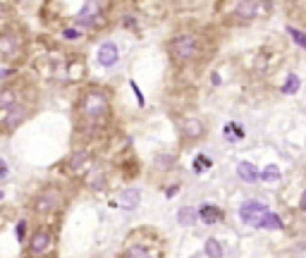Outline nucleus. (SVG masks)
I'll list each match as a JSON object with an SVG mask.
<instances>
[{
    "label": "nucleus",
    "instance_id": "nucleus-1",
    "mask_svg": "<svg viewBox=\"0 0 306 258\" xmlns=\"http://www.w3.org/2000/svg\"><path fill=\"white\" fill-rule=\"evenodd\" d=\"M167 53H170V57H172L175 62H180V65L192 62V60H196L198 53H201V41H198V36H194V34H180V36H175V38L167 43Z\"/></svg>",
    "mask_w": 306,
    "mask_h": 258
},
{
    "label": "nucleus",
    "instance_id": "nucleus-2",
    "mask_svg": "<svg viewBox=\"0 0 306 258\" xmlns=\"http://www.w3.org/2000/svg\"><path fill=\"white\" fill-rule=\"evenodd\" d=\"M108 110H110V103H108V98H106L103 91L91 88V91L84 93L82 101H79V113H82V117H86L89 122L103 120V117L108 115Z\"/></svg>",
    "mask_w": 306,
    "mask_h": 258
},
{
    "label": "nucleus",
    "instance_id": "nucleus-3",
    "mask_svg": "<svg viewBox=\"0 0 306 258\" xmlns=\"http://www.w3.org/2000/svg\"><path fill=\"white\" fill-rule=\"evenodd\" d=\"M62 201H65V196H62V191L57 187H46L43 191L36 194L31 208H34L36 215H51V213H55L57 208L62 206Z\"/></svg>",
    "mask_w": 306,
    "mask_h": 258
},
{
    "label": "nucleus",
    "instance_id": "nucleus-4",
    "mask_svg": "<svg viewBox=\"0 0 306 258\" xmlns=\"http://www.w3.org/2000/svg\"><path fill=\"white\" fill-rule=\"evenodd\" d=\"M22 55V38L15 31L0 34V60H15Z\"/></svg>",
    "mask_w": 306,
    "mask_h": 258
},
{
    "label": "nucleus",
    "instance_id": "nucleus-5",
    "mask_svg": "<svg viewBox=\"0 0 306 258\" xmlns=\"http://www.w3.org/2000/svg\"><path fill=\"white\" fill-rule=\"evenodd\" d=\"M268 213V206L266 203H261V201H247V203H242V208H239V218L247 223V225H256L258 227V223H261V218Z\"/></svg>",
    "mask_w": 306,
    "mask_h": 258
},
{
    "label": "nucleus",
    "instance_id": "nucleus-6",
    "mask_svg": "<svg viewBox=\"0 0 306 258\" xmlns=\"http://www.w3.org/2000/svg\"><path fill=\"white\" fill-rule=\"evenodd\" d=\"M51 244H53V234H51L46 227L36 229V232L31 234V241H29L27 254L29 256H41V254H46V251L51 249Z\"/></svg>",
    "mask_w": 306,
    "mask_h": 258
},
{
    "label": "nucleus",
    "instance_id": "nucleus-7",
    "mask_svg": "<svg viewBox=\"0 0 306 258\" xmlns=\"http://www.w3.org/2000/svg\"><path fill=\"white\" fill-rule=\"evenodd\" d=\"M101 19V5L96 0H86L82 10L77 12V24L82 27H96V22Z\"/></svg>",
    "mask_w": 306,
    "mask_h": 258
},
{
    "label": "nucleus",
    "instance_id": "nucleus-8",
    "mask_svg": "<svg viewBox=\"0 0 306 258\" xmlns=\"http://www.w3.org/2000/svg\"><path fill=\"white\" fill-rule=\"evenodd\" d=\"M258 12H261V2H258V0H239L237 7H234V15H237V19H242V22L253 19Z\"/></svg>",
    "mask_w": 306,
    "mask_h": 258
},
{
    "label": "nucleus",
    "instance_id": "nucleus-9",
    "mask_svg": "<svg viewBox=\"0 0 306 258\" xmlns=\"http://www.w3.org/2000/svg\"><path fill=\"white\" fill-rule=\"evenodd\" d=\"M5 127L7 129H15V127H19L24 120H27V115H29V108L27 105H19V103H15L12 108H7L5 110Z\"/></svg>",
    "mask_w": 306,
    "mask_h": 258
},
{
    "label": "nucleus",
    "instance_id": "nucleus-10",
    "mask_svg": "<svg viewBox=\"0 0 306 258\" xmlns=\"http://www.w3.org/2000/svg\"><path fill=\"white\" fill-rule=\"evenodd\" d=\"M117 60H120V51H117V46H115L112 41L103 43V46L98 48V62H101L103 67H112Z\"/></svg>",
    "mask_w": 306,
    "mask_h": 258
},
{
    "label": "nucleus",
    "instance_id": "nucleus-11",
    "mask_svg": "<svg viewBox=\"0 0 306 258\" xmlns=\"http://www.w3.org/2000/svg\"><path fill=\"white\" fill-rule=\"evenodd\" d=\"M203 124H201V120H196V117H187L184 122H182V134H184V139H198V137H203Z\"/></svg>",
    "mask_w": 306,
    "mask_h": 258
},
{
    "label": "nucleus",
    "instance_id": "nucleus-12",
    "mask_svg": "<svg viewBox=\"0 0 306 258\" xmlns=\"http://www.w3.org/2000/svg\"><path fill=\"white\" fill-rule=\"evenodd\" d=\"M125 258H151V256H161V251H156L153 246H144V244H132L129 249L122 251Z\"/></svg>",
    "mask_w": 306,
    "mask_h": 258
},
{
    "label": "nucleus",
    "instance_id": "nucleus-13",
    "mask_svg": "<svg viewBox=\"0 0 306 258\" xmlns=\"http://www.w3.org/2000/svg\"><path fill=\"white\" fill-rule=\"evenodd\" d=\"M198 218H201L206 225H216V223H220V220H223V210H220V208H216V206H211V203H206V206H201Z\"/></svg>",
    "mask_w": 306,
    "mask_h": 258
},
{
    "label": "nucleus",
    "instance_id": "nucleus-14",
    "mask_svg": "<svg viewBox=\"0 0 306 258\" xmlns=\"http://www.w3.org/2000/svg\"><path fill=\"white\" fill-rule=\"evenodd\" d=\"M237 174H239V179H244V182H249V184H251V182H256V179L261 177L258 170H256V165H251V163H247V160L237 165Z\"/></svg>",
    "mask_w": 306,
    "mask_h": 258
},
{
    "label": "nucleus",
    "instance_id": "nucleus-15",
    "mask_svg": "<svg viewBox=\"0 0 306 258\" xmlns=\"http://www.w3.org/2000/svg\"><path fill=\"white\" fill-rule=\"evenodd\" d=\"M86 165H89V153H86V151H77V153L70 158V170L72 172L86 170Z\"/></svg>",
    "mask_w": 306,
    "mask_h": 258
},
{
    "label": "nucleus",
    "instance_id": "nucleus-16",
    "mask_svg": "<svg viewBox=\"0 0 306 258\" xmlns=\"http://www.w3.org/2000/svg\"><path fill=\"white\" fill-rule=\"evenodd\" d=\"M196 218H198V213H196L194 208H189V206L180 208V213H177V223H180V225H184V227L194 225V223H196Z\"/></svg>",
    "mask_w": 306,
    "mask_h": 258
},
{
    "label": "nucleus",
    "instance_id": "nucleus-17",
    "mask_svg": "<svg viewBox=\"0 0 306 258\" xmlns=\"http://www.w3.org/2000/svg\"><path fill=\"white\" fill-rule=\"evenodd\" d=\"M17 103V91L15 88H2L0 91V110H7Z\"/></svg>",
    "mask_w": 306,
    "mask_h": 258
},
{
    "label": "nucleus",
    "instance_id": "nucleus-18",
    "mask_svg": "<svg viewBox=\"0 0 306 258\" xmlns=\"http://www.w3.org/2000/svg\"><path fill=\"white\" fill-rule=\"evenodd\" d=\"M258 227H266V229H282V220H280V215H275V213H266V215L261 218Z\"/></svg>",
    "mask_w": 306,
    "mask_h": 258
},
{
    "label": "nucleus",
    "instance_id": "nucleus-19",
    "mask_svg": "<svg viewBox=\"0 0 306 258\" xmlns=\"http://www.w3.org/2000/svg\"><path fill=\"white\" fill-rule=\"evenodd\" d=\"M225 137H227L230 141L244 139V129H242V124H237V122H230V124H225Z\"/></svg>",
    "mask_w": 306,
    "mask_h": 258
},
{
    "label": "nucleus",
    "instance_id": "nucleus-20",
    "mask_svg": "<svg viewBox=\"0 0 306 258\" xmlns=\"http://www.w3.org/2000/svg\"><path fill=\"white\" fill-rule=\"evenodd\" d=\"M299 86H302V79H299L297 74H289V77L285 79V84H282V93L292 96V93H297V91H299Z\"/></svg>",
    "mask_w": 306,
    "mask_h": 258
},
{
    "label": "nucleus",
    "instance_id": "nucleus-21",
    "mask_svg": "<svg viewBox=\"0 0 306 258\" xmlns=\"http://www.w3.org/2000/svg\"><path fill=\"white\" fill-rule=\"evenodd\" d=\"M206 254L208 256H223V246H220V241L218 239H206Z\"/></svg>",
    "mask_w": 306,
    "mask_h": 258
},
{
    "label": "nucleus",
    "instance_id": "nucleus-22",
    "mask_svg": "<svg viewBox=\"0 0 306 258\" xmlns=\"http://www.w3.org/2000/svg\"><path fill=\"white\" fill-rule=\"evenodd\" d=\"M287 31H289L292 41H294L297 46H302V48L306 51V34H304V31H299V29H294V27H287Z\"/></svg>",
    "mask_w": 306,
    "mask_h": 258
},
{
    "label": "nucleus",
    "instance_id": "nucleus-23",
    "mask_svg": "<svg viewBox=\"0 0 306 258\" xmlns=\"http://www.w3.org/2000/svg\"><path fill=\"white\" fill-rule=\"evenodd\" d=\"M261 179H266V182H275V179H280V168L278 165H268L266 170L261 172Z\"/></svg>",
    "mask_w": 306,
    "mask_h": 258
},
{
    "label": "nucleus",
    "instance_id": "nucleus-24",
    "mask_svg": "<svg viewBox=\"0 0 306 258\" xmlns=\"http://www.w3.org/2000/svg\"><path fill=\"white\" fill-rule=\"evenodd\" d=\"M213 163L206 158V155H196L194 158V172H203V170H208Z\"/></svg>",
    "mask_w": 306,
    "mask_h": 258
},
{
    "label": "nucleus",
    "instance_id": "nucleus-25",
    "mask_svg": "<svg viewBox=\"0 0 306 258\" xmlns=\"http://www.w3.org/2000/svg\"><path fill=\"white\" fill-rule=\"evenodd\" d=\"M156 163H158V168H161V170H167V168H172L175 158H172V155H163V153H161V155H156Z\"/></svg>",
    "mask_w": 306,
    "mask_h": 258
},
{
    "label": "nucleus",
    "instance_id": "nucleus-26",
    "mask_svg": "<svg viewBox=\"0 0 306 258\" xmlns=\"http://www.w3.org/2000/svg\"><path fill=\"white\" fill-rule=\"evenodd\" d=\"M91 187H93V189H103V187H106V177H103V172H98V177L91 179Z\"/></svg>",
    "mask_w": 306,
    "mask_h": 258
},
{
    "label": "nucleus",
    "instance_id": "nucleus-27",
    "mask_svg": "<svg viewBox=\"0 0 306 258\" xmlns=\"http://www.w3.org/2000/svg\"><path fill=\"white\" fill-rule=\"evenodd\" d=\"M122 199L132 201V206H137V201H139V191H134V189H127V191L122 194Z\"/></svg>",
    "mask_w": 306,
    "mask_h": 258
},
{
    "label": "nucleus",
    "instance_id": "nucleus-28",
    "mask_svg": "<svg viewBox=\"0 0 306 258\" xmlns=\"http://www.w3.org/2000/svg\"><path fill=\"white\" fill-rule=\"evenodd\" d=\"M62 34H65V38H79V36H82V31H79V29H74V27L62 29Z\"/></svg>",
    "mask_w": 306,
    "mask_h": 258
},
{
    "label": "nucleus",
    "instance_id": "nucleus-29",
    "mask_svg": "<svg viewBox=\"0 0 306 258\" xmlns=\"http://www.w3.org/2000/svg\"><path fill=\"white\" fill-rule=\"evenodd\" d=\"M24 234H27V223H24V220H19V223H17V239H19V241H24Z\"/></svg>",
    "mask_w": 306,
    "mask_h": 258
},
{
    "label": "nucleus",
    "instance_id": "nucleus-30",
    "mask_svg": "<svg viewBox=\"0 0 306 258\" xmlns=\"http://www.w3.org/2000/svg\"><path fill=\"white\" fill-rule=\"evenodd\" d=\"M129 86H132V91H134V96H137L139 105L144 108V96H141V91H139V86H137V82H129Z\"/></svg>",
    "mask_w": 306,
    "mask_h": 258
},
{
    "label": "nucleus",
    "instance_id": "nucleus-31",
    "mask_svg": "<svg viewBox=\"0 0 306 258\" xmlns=\"http://www.w3.org/2000/svg\"><path fill=\"white\" fill-rule=\"evenodd\" d=\"M7 163H5V160H2V158H0V179H5V177H7Z\"/></svg>",
    "mask_w": 306,
    "mask_h": 258
},
{
    "label": "nucleus",
    "instance_id": "nucleus-32",
    "mask_svg": "<svg viewBox=\"0 0 306 258\" xmlns=\"http://www.w3.org/2000/svg\"><path fill=\"white\" fill-rule=\"evenodd\" d=\"M177 191H180V187H170V189H167L165 194H167V196H175V194H177Z\"/></svg>",
    "mask_w": 306,
    "mask_h": 258
},
{
    "label": "nucleus",
    "instance_id": "nucleus-33",
    "mask_svg": "<svg viewBox=\"0 0 306 258\" xmlns=\"http://www.w3.org/2000/svg\"><path fill=\"white\" fill-rule=\"evenodd\" d=\"M299 206H302V210H306V189H304V194H302V199H299Z\"/></svg>",
    "mask_w": 306,
    "mask_h": 258
},
{
    "label": "nucleus",
    "instance_id": "nucleus-34",
    "mask_svg": "<svg viewBox=\"0 0 306 258\" xmlns=\"http://www.w3.org/2000/svg\"><path fill=\"white\" fill-rule=\"evenodd\" d=\"M125 24H127V27H137V22H134L132 17H125Z\"/></svg>",
    "mask_w": 306,
    "mask_h": 258
},
{
    "label": "nucleus",
    "instance_id": "nucleus-35",
    "mask_svg": "<svg viewBox=\"0 0 306 258\" xmlns=\"http://www.w3.org/2000/svg\"><path fill=\"white\" fill-rule=\"evenodd\" d=\"M0 201H2V191H0Z\"/></svg>",
    "mask_w": 306,
    "mask_h": 258
}]
</instances>
